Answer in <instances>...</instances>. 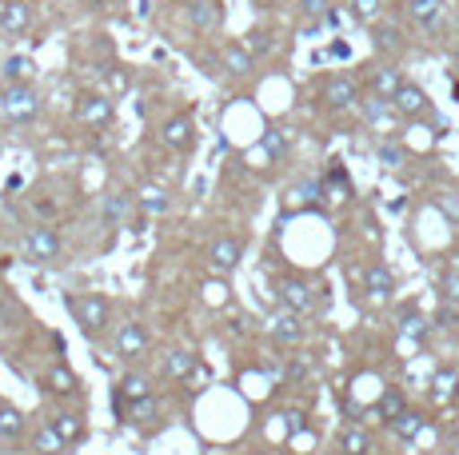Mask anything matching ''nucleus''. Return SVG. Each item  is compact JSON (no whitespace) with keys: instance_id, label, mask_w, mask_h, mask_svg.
<instances>
[{"instance_id":"4468645a","label":"nucleus","mask_w":459,"mask_h":455,"mask_svg":"<svg viewBox=\"0 0 459 455\" xmlns=\"http://www.w3.org/2000/svg\"><path fill=\"white\" fill-rule=\"evenodd\" d=\"M188 24L196 32H216L224 24V4L220 0H192L188 4Z\"/></svg>"},{"instance_id":"49530a36","label":"nucleus","mask_w":459,"mask_h":455,"mask_svg":"<svg viewBox=\"0 0 459 455\" xmlns=\"http://www.w3.org/2000/svg\"><path fill=\"white\" fill-rule=\"evenodd\" d=\"M452 264H455V268H459V256H455V260H452Z\"/></svg>"},{"instance_id":"412c9836","label":"nucleus","mask_w":459,"mask_h":455,"mask_svg":"<svg viewBox=\"0 0 459 455\" xmlns=\"http://www.w3.org/2000/svg\"><path fill=\"white\" fill-rule=\"evenodd\" d=\"M403 89V73L395 64H376L372 68V92L384 96V100H392L395 92Z\"/></svg>"},{"instance_id":"c85d7f7f","label":"nucleus","mask_w":459,"mask_h":455,"mask_svg":"<svg viewBox=\"0 0 459 455\" xmlns=\"http://www.w3.org/2000/svg\"><path fill=\"white\" fill-rule=\"evenodd\" d=\"M420 432H423V416H420V411H403V416L392 424V435H395V440H403V443L416 440Z\"/></svg>"},{"instance_id":"a211bd4d","label":"nucleus","mask_w":459,"mask_h":455,"mask_svg":"<svg viewBox=\"0 0 459 455\" xmlns=\"http://www.w3.org/2000/svg\"><path fill=\"white\" fill-rule=\"evenodd\" d=\"M403 8H408V21L416 29H436L444 21V0H408Z\"/></svg>"},{"instance_id":"f8f14e48","label":"nucleus","mask_w":459,"mask_h":455,"mask_svg":"<svg viewBox=\"0 0 459 455\" xmlns=\"http://www.w3.org/2000/svg\"><path fill=\"white\" fill-rule=\"evenodd\" d=\"M148 396H152V380H148L144 372H128V375H120V383H117V411H120V408L140 404V399H148Z\"/></svg>"},{"instance_id":"c03bdc74","label":"nucleus","mask_w":459,"mask_h":455,"mask_svg":"<svg viewBox=\"0 0 459 455\" xmlns=\"http://www.w3.org/2000/svg\"><path fill=\"white\" fill-rule=\"evenodd\" d=\"M332 56H343V60H348V56H351V48L343 45V40H335V45H332Z\"/></svg>"},{"instance_id":"39448f33","label":"nucleus","mask_w":459,"mask_h":455,"mask_svg":"<svg viewBox=\"0 0 459 455\" xmlns=\"http://www.w3.org/2000/svg\"><path fill=\"white\" fill-rule=\"evenodd\" d=\"M117 108H112V96L104 92H81L76 96V120L88 128H108Z\"/></svg>"},{"instance_id":"f704fd0d","label":"nucleus","mask_w":459,"mask_h":455,"mask_svg":"<svg viewBox=\"0 0 459 455\" xmlns=\"http://www.w3.org/2000/svg\"><path fill=\"white\" fill-rule=\"evenodd\" d=\"M228 300H232L228 279H208V284H204V304H212V308H224Z\"/></svg>"},{"instance_id":"bb28decb","label":"nucleus","mask_w":459,"mask_h":455,"mask_svg":"<svg viewBox=\"0 0 459 455\" xmlns=\"http://www.w3.org/2000/svg\"><path fill=\"white\" fill-rule=\"evenodd\" d=\"M359 112H364V120H368V124H384L387 116H395L392 100H384V96H376V92L359 100Z\"/></svg>"},{"instance_id":"37998d69","label":"nucleus","mask_w":459,"mask_h":455,"mask_svg":"<svg viewBox=\"0 0 459 455\" xmlns=\"http://www.w3.org/2000/svg\"><path fill=\"white\" fill-rule=\"evenodd\" d=\"M284 432H288V435L304 432V416H299V411H284Z\"/></svg>"},{"instance_id":"ddd939ff","label":"nucleus","mask_w":459,"mask_h":455,"mask_svg":"<svg viewBox=\"0 0 459 455\" xmlns=\"http://www.w3.org/2000/svg\"><path fill=\"white\" fill-rule=\"evenodd\" d=\"M364 292L372 304H387L395 296V272L387 264H372L364 276Z\"/></svg>"},{"instance_id":"f3484780","label":"nucleus","mask_w":459,"mask_h":455,"mask_svg":"<svg viewBox=\"0 0 459 455\" xmlns=\"http://www.w3.org/2000/svg\"><path fill=\"white\" fill-rule=\"evenodd\" d=\"M164 372H168V380H192L200 372V356L192 348H172L164 356Z\"/></svg>"},{"instance_id":"423d86ee","label":"nucleus","mask_w":459,"mask_h":455,"mask_svg":"<svg viewBox=\"0 0 459 455\" xmlns=\"http://www.w3.org/2000/svg\"><path fill=\"white\" fill-rule=\"evenodd\" d=\"M276 300H280V308L299 312V316H307V312L316 308V292H312V284H307V279H296V276L276 279Z\"/></svg>"},{"instance_id":"7c9ffc66","label":"nucleus","mask_w":459,"mask_h":455,"mask_svg":"<svg viewBox=\"0 0 459 455\" xmlns=\"http://www.w3.org/2000/svg\"><path fill=\"white\" fill-rule=\"evenodd\" d=\"M48 391H60V396H68V391H76V375L68 364H56L48 372Z\"/></svg>"},{"instance_id":"ea45409f","label":"nucleus","mask_w":459,"mask_h":455,"mask_svg":"<svg viewBox=\"0 0 459 455\" xmlns=\"http://www.w3.org/2000/svg\"><path fill=\"white\" fill-rule=\"evenodd\" d=\"M128 411H132V419H136V424H148V419H156V411H160V404H156V399L148 396V399H140V404H132Z\"/></svg>"},{"instance_id":"9b49d317","label":"nucleus","mask_w":459,"mask_h":455,"mask_svg":"<svg viewBox=\"0 0 459 455\" xmlns=\"http://www.w3.org/2000/svg\"><path fill=\"white\" fill-rule=\"evenodd\" d=\"M272 339L276 344H284V348H292V344H299V339L307 336V328H304V316L299 312H288V308H280L276 316H272Z\"/></svg>"},{"instance_id":"393cba45","label":"nucleus","mask_w":459,"mask_h":455,"mask_svg":"<svg viewBox=\"0 0 459 455\" xmlns=\"http://www.w3.org/2000/svg\"><path fill=\"white\" fill-rule=\"evenodd\" d=\"M65 448H68V443L60 440V432L52 424H40L37 435H32V451H37V455H60Z\"/></svg>"},{"instance_id":"1a4fd4ad","label":"nucleus","mask_w":459,"mask_h":455,"mask_svg":"<svg viewBox=\"0 0 459 455\" xmlns=\"http://www.w3.org/2000/svg\"><path fill=\"white\" fill-rule=\"evenodd\" d=\"M112 352H117V360H140V356L148 352V331L144 323H120V331L112 336Z\"/></svg>"},{"instance_id":"f03ea898","label":"nucleus","mask_w":459,"mask_h":455,"mask_svg":"<svg viewBox=\"0 0 459 455\" xmlns=\"http://www.w3.org/2000/svg\"><path fill=\"white\" fill-rule=\"evenodd\" d=\"M0 116L16 128L32 124V120L40 116V92L32 89V84H4V89H0Z\"/></svg>"},{"instance_id":"6ab92c4d","label":"nucleus","mask_w":459,"mask_h":455,"mask_svg":"<svg viewBox=\"0 0 459 455\" xmlns=\"http://www.w3.org/2000/svg\"><path fill=\"white\" fill-rule=\"evenodd\" d=\"M32 76H37V60L32 56H8L4 64H0V81L4 84H32Z\"/></svg>"},{"instance_id":"473e14b6","label":"nucleus","mask_w":459,"mask_h":455,"mask_svg":"<svg viewBox=\"0 0 459 455\" xmlns=\"http://www.w3.org/2000/svg\"><path fill=\"white\" fill-rule=\"evenodd\" d=\"M244 45H248V48H252V56L260 60V56H268V52L276 48V37H272L268 29H252L248 37H244Z\"/></svg>"},{"instance_id":"a19ab883","label":"nucleus","mask_w":459,"mask_h":455,"mask_svg":"<svg viewBox=\"0 0 459 455\" xmlns=\"http://www.w3.org/2000/svg\"><path fill=\"white\" fill-rule=\"evenodd\" d=\"M376 156L387 164V168H400V164H403V148H400V144H379Z\"/></svg>"},{"instance_id":"2eb2a0df","label":"nucleus","mask_w":459,"mask_h":455,"mask_svg":"<svg viewBox=\"0 0 459 455\" xmlns=\"http://www.w3.org/2000/svg\"><path fill=\"white\" fill-rule=\"evenodd\" d=\"M372 48L379 52V56H400L403 48H408V40H403V29L400 24H387V21H379L372 24Z\"/></svg>"},{"instance_id":"9d476101","label":"nucleus","mask_w":459,"mask_h":455,"mask_svg":"<svg viewBox=\"0 0 459 455\" xmlns=\"http://www.w3.org/2000/svg\"><path fill=\"white\" fill-rule=\"evenodd\" d=\"M208 260H212V268H216L220 276H232L236 268H240V260H244L240 240H232V236H216V240L208 244Z\"/></svg>"},{"instance_id":"4c0bfd02","label":"nucleus","mask_w":459,"mask_h":455,"mask_svg":"<svg viewBox=\"0 0 459 455\" xmlns=\"http://www.w3.org/2000/svg\"><path fill=\"white\" fill-rule=\"evenodd\" d=\"M264 152H268L272 160H280V156L288 152V133H280V128H268V133H264Z\"/></svg>"},{"instance_id":"a18cd8bd","label":"nucleus","mask_w":459,"mask_h":455,"mask_svg":"<svg viewBox=\"0 0 459 455\" xmlns=\"http://www.w3.org/2000/svg\"><path fill=\"white\" fill-rule=\"evenodd\" d=\"M452 56H455V68H459V40H455V48H452Z\"/></svg>"},{"instance_id":"2f4dec72","label":"nucleus","mask_w":459,"mask_h":455,"mask_svg":"<svg viewBox=\"0 0 459 455\" xmlns=\"http://www.w3.org/2000/svg\"><path fill=\"white\" fill-rule=\"evenodd\" d=\"M340 448H343V455H368V448H372V443H368V432H364V427H348V432L340 435Z\"/></svg>"},{"instance_id":"c756f323","label":"nucleus","mask_w":459,"mask_h":455,"mask_svg":"<svg viewBox=\"0 0 459 455\" xmlns=\"http://www.w3.org/2000/svg\"><path fill=\"white\" fill-rule=\"evenodd\" d=\"M348 13L356 16L359 24H379V16H384V0H348Z\"/></svg>"},{"instance_id":"c9c22d12","label":"nucleus","mask_w":459,"mask_h":455,"mask_svg":"<svg viewBox=\"0 0 459 455\" xmlns=\"http://www.w3.org/2000/svg\"><path fill=\"white\" fill-rule=\"evenodd\" d=\"M439 296H444V304H459V268L447 264V272L439 276Z\"/></svg>"},{"instance_id":"b1692460","label":"nucleus","mask_w":459,"mask_h":455,"mask_svg":"<svg viewBox=\"0 0 459 455\" xmlns=\"http://www.w3.org/2000/svg\"><path fill=\"white\" fill-rule=\"evenodd\" d=\"M48 424L56 427L60 440H65L68 448H73V443H81V435H84V416H81V411H56Z\"/></svg>"},{"instance_id":"20e7f679","label":"nucleus","mask_w":459,"mask_h":455,"mask_svg":"<svg viewBox=\"0 0 459 455\" xmlns=\"http://www.w3.org/2000/svg\"><path fill=\"white\" fill-rule=\"evenodd\" d=\"M320 100H324V108H332V112H351V108H359L364 96H359V84L351 81V76L332 73L320 89Z\"/></svg>"},{"instance_id":"6e6552de","label":"nucleus","mask_w":459,"mask_h":455,"mask_svg":"<svg viewBox=\"0 0 459 455\" xmlns=\"http://www.w3.org/2000/svg\"><path fill=\"white\" fill-rule=\"evenodd\" d=\"M160 140H164V148H172V152H188V148L196 144V120H192L188 112H176V116L164 120Z\"/></svg>"},{"instance_id":"58836bf2","label":"nucleus","mask_w":459,"mask_h":455,"mask_svg":"<svg viewBox=\"0 0 459 455\" xmlns=\"http://www.w3.org/2000/svg\"><path fill=\"white\" fill-rule=\"evenodd\" d=\"M455 372H436V380H431V396L436 399H452L455 396Z\"/></svg>"},{"instance_id":"aec40b11","label":"nucleus","mask_w":459,"mask_h":455,"mask_svg":"<svg viewBox=\"0 0 459 455\" xmlns=\"http://www.w3.org/2000/svg\"><path fill=\"white\" fill-rule=\"evenodd\" d=\"M0 24L21 37V32H29V24H32V8L24 4V0H4V4H0Z\"/></svg>"},{"instance_id":"4be33fe9","label":"nucleus","mask_w":459,"mask_h":455,"mask_svg":"<svg viewBox=\"0 0 459 455\" xmlns=\"http://www.w3.org/2000/svg\"><path fill=\"white\" fill-rule=\"evenodd\" d=\"M403 411H408V396H403L400 388H384V396L376 399V419H384V424L392 427Z\"/></svg>"},{"instance_id":"09e8293b","label":"nucleus","mask_w":459,"mask_h":455,"mask_svg":"<svg viewBox=\"0 0 459 455\" xmlns=\"http://www.w3.org/2000/svg\"><path fill=\"white\" fill-rule=\"evenodd\" d=\"M264 455H268V451H264Z\"/></svg>"},{"instance_id":"7ed1b4c3","label":"nucleus","mask_w":459,"mask_h":455,"mask_svg":"<svg viewBox=\"0 0 459 455\" xmlns=\"http://www.w3.org/2000/svg\"><path fill=\"white\" fill-rule=\"evenodd\" d=\"M60 252H65V244H60V232H56V228H48V224L32 228V232L24 236V244H21L24 264H37V268L40 264H56Z\"/></svg>"},{"instance_id":"79ce46f5","label":"nucleus","mask_w":459,"mask_h":455,"mask_svg":"<svg viewBox=\"0 0 459 455\" xmlns=\"http://www.w3.org/2000/svg\"><path fill=\"white\" fill-rule=\"evenodd\" d=\"M104 81H108V92H117V96H125L128 92V73L125 68H112V73H104Z\"/></svg>"},{"instance_id":"cd10ccee","label":"nucleus","mask_w":459,"mask_h":455,"mask_svg":"<svg viewBox=\"0 0 459 455\" xmlns=\"http://www.w3.org/2000/svg\"><path fill=\"white\" fill-rule=\"evenodd\" d=\"M140 208H144L148 216H164L168 208H172V196H168L164 188H152V184H148V188H140Z\"/></svg>"},{"instance_id":"de8ad7c7","label":"nucleus","mask_w":459,"mask_h":455,"mask_svg":"<svg viewBox=\"0 0 459 455\" xmlns=\"http://www.w3.org/2000/svg\"><path fill=\"white\" fill-rule=\"evenodd\" d=\"M455 16H459V4H455Z\"/></svg>"},{"instance_id":"dca6fc26","label":"nucleus","mask_w":459,"mask_h":455,"mask_svg":"<svg viewBox=\"0 0 459 455\" xmlns=\"http://www.w3.org/2000/svg\"><path fill=\"white\" fill-rule=\"evenodd\" d=\"M220 68H224V73H232V76H248L252 68H255L252 48L244 45V40H232V45H224V48H220Z\"/></svg>"},{"instance_id":"5701e85b","label":"nucleus","mask_w":459,"mask_h":455,"mask_svg":"<svg viewBox=\"0 0 459 455\" xmlns=\"http://www.w3.org/2000/svg\"><path fill=\"white\" fill-rule=\"evenodd\" d=\"M428 316H423V312L416 308V304H408V308L400 312V336L403 339H411V344H423V339H428Z\"/></svg>"},{"instance_id":"0eeeda50","label":"nucleus","mask_w":459,"mask_h":455,"mask_svg":"<svg viewBox=\"0 0 459 455\" xmlns=\"http://www.w3.org/2000/svg\"><path fill=\"white\" fill-rule=\"evenodd\" d=\"M392 108H395V116L400 120H428L431 116L428 92H423L420 84H411V81H403V89L392 96Z\"/></svg>"},{"instance_id":"a878e982","label":"nucleus","mask_w":459,"mask_h":455,"mask_svg":"<svg viewBox=\"0 0 459 455\" xmlns=\"http://www.w3.org/2000/svg\"><path fill=\"white\" fill-rule=\"evenodd\" d=\"M24 432V411L13 408L8 399H0V440H16Z\"/></svg>"},{"instance_id":"f257e3e1","label":"nucleus","mask_w":459,"mask_h":455,"mask_svg":"<svg viewBox=\"0 0 459 455\" xmlns=\"http://www.w3.org/2000/svg\"><path fill=\"white\" fill-rule=\"evenodd\" d=\"M65 304H68V312H73V323L84 331L88 339H100L104 331H108L112 308H108V300H104V296H96V292H73Z\"/></svg>"},{"instance_id":"72a5a7b5","label":"nucleus","mask_w":459,"mask_h":455,"mask_svg":"<svg viewBox=\"0 0 459 455\" xmlns=\"http://www.w3.org/2000/svg\"><path fill=\"white\" fill-rule=\"evenodd\" d=\"M128 212H132V196H108L104 200V220L108 224L128 220Z\"/></svg>"},{"instance_id":"e433bc0d","label":"nucleus","mask_w":459,"mask_h":455,"mask_svg":"<svg viewBox=\"0 0 459 455\" xmlns=\"http://www.w3.org/2000/svg\"><path fill=\"white\" fill-rule=\"evenodd\" d=\"M328 13H332V0H299V16L312 24L328 21Z\"/></svg>"}]
</instances>
